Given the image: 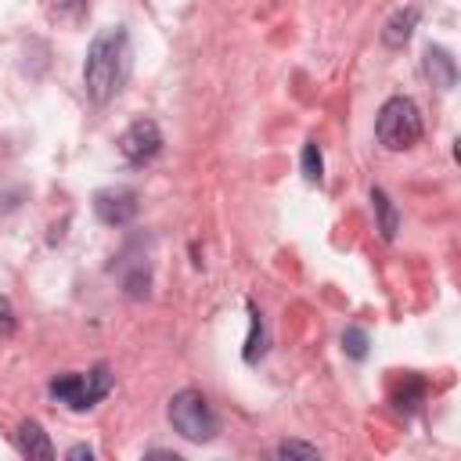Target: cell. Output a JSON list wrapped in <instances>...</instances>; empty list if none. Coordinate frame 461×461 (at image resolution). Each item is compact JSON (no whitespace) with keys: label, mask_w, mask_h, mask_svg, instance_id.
<instances>
[{"label":"cell","mask_w":461,"mask_h":461,"mask_svg":"<svg viewBox=\"0 0 461 461\" xmlns=\"http://www.w3.org/2000/svg\"><path fill=\"white\" fill-rule=\"evenodd\" d=\"M421 68H425L429 83L439 86V90H450L457 83V61H454V54L447 47H432L429 43L425 47V58H421Z\"/></svg>","instance_id":"ba28073f"},{"label":"cell","mask_w":461,"mask_h":461,"mask_svg":"<svg viewBox=\"0 0 461 461\" xmlns=\"http://www.w3.org/2000/svg\"><path fill=\"white\" fill-rule=\"evenodd\" d=\"M112 274L119 277V285H122V292L130 299H144L148 295V288H151V259H148V249H144L140 238L122 245V252L112 263Z\"/></svg>","instance_id":"5b68a950"},{"label":"cell","mask_w":461,"mask_h":461,"mask_svg":"<svg viewBox=\"0 0 461 461\" xmlns=\"http://www.w3.org/2000/svg\"><path fill=\"white\" fill-rule=\"evenodd\" d=\"M342 349H346V357L364 360V357H367V331L357 328V324H349V328L342 331Z\"/></svg>","instance_id":"9a60e30c"},{"label":"cell","mask_w":461,"mask_h":461,"mask_svg":"<svg viewBox=\"0 0 461 461\" xmlns=\"http://www.w3.org/2000/svg\"><path fill=\"white\" fill-rule=\"evenodd\" d=\"M267 349V328H263V313L256 310V303H249V339H245V360L256 364Z\"/></svg>","instance_id":"7c38bea8"},{"label":"cell","mask_w":461,"mask_h":461,"mask_svg":"<svg viewBox=\"0 0 461 461\" xmlns=\"http://www.w3.org/2000/svg\"><path fill=\"white\" fill-rule=\"evenodd\" d=\"M14 335V310H11V303L0 295V339H11Z\"/></svg>","instance_id":"ac0fdd59"},{"label":"cell","mask_w":461,"mask_h":461,"mask_svg":"<svg viewBox=\"0 0 461 461\" xmlns=\"http://www.w3.org/2000/svg\"><path fill=\"white\" fill-rule=\"evenodd\" d=\"M418 18H421V11H418V7L396 11V14L385 22V29H382V43H385V47H403V43L411 40V32H414Z\"/></svg>","instance_id":"30bf717a"},{"label":"cell","mask_w":461,"mask_h":461,"mask_svg":"<svg viewBox=\"0 0 461 461\" xmlns=\"http://www.w3.org/2000/svg\"><path fill=\"white\" fill-rule=\"evenodd\" d=\"M303 176H306L310 184H321V176H324V158H321L317 140H306V144H303Z\"/></svg>","instance_id":"5bb4252c"},{"label":"cell","mask_w":461,"mask_h":461,"mask_svg":"<svg viewBox=\"0 0 461 461\" xmlns=\"http://www.w3.org/2000/svg\"><path fill=\"white\" fill-rule=\"evenodd\" d=\"M65 457H68V461H83V457L90 461V457H94V450H90V447H83V443H76V447H72Z\"/></svg>","instance_id":"d6986e66"},{"label":"cell","mask_w":461,"mask_h":461,"mask_svg":"<svg viewBox=\"0 0 461 461\" xmlns=\"http://www.w3.org/2000/svg\"><path fill=\"white\" fill-rule=\"evenodd\" d=\"M94 216L104 227H126L137 216V191L133 187H101L94 194Z\"/></svg>","instance_id":"52a82bcc"},{"label":"cell","mask_w":461,"mask_h":461,"mask_svg":"<svg viewBox=\"0 0 461 461\" xmlns=\"http://www.w3.org/2000/svg\"><path fill=\"white\" fill-rule=\"evenodd\" d=\"M375 133L378 140L389 148V151H403V148H414L421 140V112L411 97H389L382 108H378V119H375Z\"/></svg>","instance_id":"3957f363"},{"label":"cell","mask_w":461,"mask_h":461,"mask_svg":"<svg viewBox=\"0 0 461 461\" xmlns=\"http://www.w3.org/2000/svg\"><path fill=\"white\" fill-rule=\"evenodd\" d=\"M169 425H173L184 439H191V443H209V439L216 436V429H220V421H216L209 400H205L198 389H180V393L169 400Z\"/></svg>","instance_id":"277c9868"},{"label":"cell","mask_w":461,"mask_h":461,"mask_svg":"<svg viewBox=\"0 0 461 461\" xmlns=\"http://www.w3.org/2000/svg\"><path fill=\"white\" fill-rule=\"evenodd\" d=\"M421 396H425V382L414 378V375H403V385L393 393V403H396V411L411 414V411L421 403Z\"/></svg>","instance_id":"4fadbf2b"},{"label":"cell","mask_w":461,"mask_h":461,"mask_svg":"<svg viewBox=\"0 0 461 461\" xmlns=\"http://www.w3.org/2000/svg\"><path fill=\"white\" fill-rule=\"evenodd\" d=\"M371 202H375V212H378V230H382V238L393 241V238H396V227H400V212H396V205L389 202V194H385L382 187L371 191Z\"/></svg>","instance_id":"8fae6325"},{"label":"cell","mask_w":461,"mask_h":461,"mask_svg":"<svg viewBox=\"0 0 461 461\" xmlns=\"http://www.w3.org/2000/svg\"><path fill=\"white\" fill-rule=\"evenodd\" d=\"M47 4H50V14L54 18H68V22L86 11V0H47Z\"/></svg>","instance_id":"e0dca14e"},{"label":"cell","mask_w":461,"mask_h":461,"mask_svg":"<svg viewBox=\"0 0 461 461\" xmlns=\"http://www.w3.org/2000/svg\"><path fill=\"white\" fill-rule=\"evenodd\" d=\"M277 457H321V450L313 447V443H299V439H285V443H277V450H274Z\"/></svg>","instance_id":"2e32d148"},{"label":"cell","mask_w":461,"mask_h":461,"mask_svg":"<svg viewBox=\"0 0 461 461\" xmlns=\"http://www.w3.org/2000/svg\"><path fill=\"white\" fill-rule=\"evenodd\" d=\"M119 151H122V158L133 162V166L151 162V158L162 151V130H158V122H155V119H137V122H130L126 133L119 137Z\"/></svg>","instance_id":"8992f818"},{"label":"cell","mask_w":461,"mask_h":461,"mask_svg":"<svg viewBox=\"0 0 461 461\" xmlns=\"http://www.w3.org/2000/svg\"><path fill=\"white\" fill-rule=\"evenodd\" d=\"M14 443H18V450H22L25 457H43V461H50V457H54V447H50V439H47L43 425H40V421H32V418L18 425Z\"/></svg>","instance_id":"9c48e42d"},{"label":"cell","mask_w":461,"mask_h":461,"mask_svg":"<svg viewBox=\"0 0 461 461\" xmlns=\"http://www.w3.org/2000/svg\"><path fill=\"white\" fill-rule=\"evenodd\" d=\"M47 393L65 403L68 411H90L94 403H101L112 393V371L108 364H97L94 371H72V375H58Z\"/></svg>","instance_id":"7a4b0ae2"},{"label":"cell","mask_w":461,"mask_h":461,"mask_svg":"<svg viewBox=\"0 0 461 461\" xmlns=\"http://www.w3.org/2000/svg\"><path fill=\"white\" fill-rule=\"evenodd\" d=\"M130 65V36L122 25H108L101 29L90 47H86V61H83V90L94 104H108L126 76Z\"/></svg>","instance_id":"6da1fadb"}]
</instances>
